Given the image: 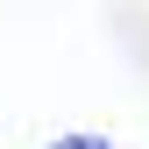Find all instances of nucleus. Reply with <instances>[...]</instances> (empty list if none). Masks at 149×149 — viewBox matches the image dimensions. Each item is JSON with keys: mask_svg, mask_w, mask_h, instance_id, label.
Returning a JSON list of instances; mask_svg holds the SVG:
<instances>
[{"mask_svg": "<svg viewBox=\"0 0 149 149\" xmlns=\"http://www.w3.org/2000/svg\"><path fill=\"white\" fill-rule=\"evenodd\" d=\"M50 149H114V142H107V135H57Z\"/></svg>", "mask_w": 149, "mask_h": 149, "instance_id": "f257e3e1", "label": "nucleus"}]
</instances>
